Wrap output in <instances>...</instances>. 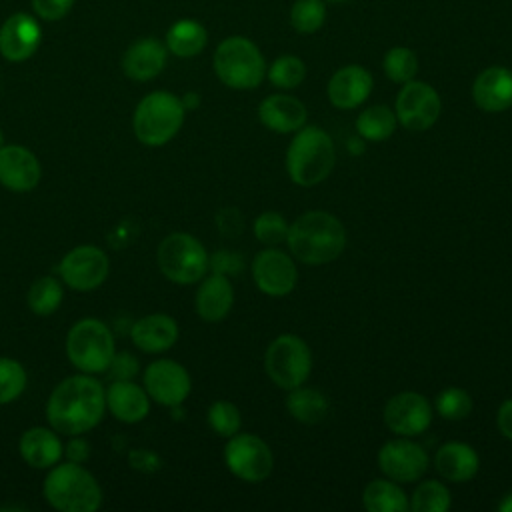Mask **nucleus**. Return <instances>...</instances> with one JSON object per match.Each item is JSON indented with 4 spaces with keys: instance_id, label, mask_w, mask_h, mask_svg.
Instances as JSON below:
<instances>
[{
    "instance_id": "obj_1",
    "label": "nucleus",
    "mask_w": 512,
    "mask_h": 512,
    "mask_svg": "<svg viewBox=\"0 0 512 512\" xmlns=\"http://www.w3.org/2000/svg\"><path fill=\"white\" fill-rule=\"evenodd\" d=\"M104 410L106 398L102 384L82 372L56 384L46 404V418L58 434L78 436L92 430L102 420Z\"/></svg>"
},
{
    "instance_id": "obj_2",
    "label": "nucleus",
    "mask_w": 512,
    "mask_h": 512,
    "mask_svg": "<svg viewBox=\"0 0 512 512\" xmlns=\"http://www.w3.org/2000/svg\"><path fill=\"white\" fill-rule=\"evenodd\" d=\"M286 244L290 254L304 264H328L344 252L346 228L334 214L310 210L290 224Z\"/></svg>"
},
{
    "instance_id": "obj_3",
    "label": "nucleus",
    "mask_w": 512,
    "mask_h": 512,
    "mask_svg": "<svg viewBox=\"0 0 512 512\" xmlns=\"http://www.w3.org/2000/svg\"><path fill=\"white\" fill-rule=\"evenodd\" d=\"M336 164L334 142L320 126H302L286 150V170L302 188L324 182Z\"/></svg>"
},
{
    "instance_id": "obj_4",
    "label": "nucleus",
    "mask_w": 512,
    "mask_h": 512,
    "mask_svg": "<svg viewBox=\"0 0 512 512\" xmlns=\"http://www.w3.org/2000/svg\"><path fill=\"white\" fill-rule=\"evenodd\" d=\"M42 494L60 512H94L102 504L96 478L78 462L54 464L44 478Z\"/></svg>"
},
{
    "instance_id": "obj_5",
    "label": "nucleus",
    "mask_w": 512,
    "mask_h": 512,
    "mask_svg": "<svg viewBox=\"0 0 512 512\" xmlns=\"http://www.w3.org/2000/svg\"><path fill=\"white\" fill-rule=\"evenodd\" d=\"M218 80L234 90H254L266 76V60L260 48L246 36L224 38L214 52Z\"/></svg>"
},
{
    "instance_id": "obj_6",
    "label": "nucleus",
    "mask_w": 512,
    "mask_h": 512,
    "mask_svg": "<svg viewBox=\"0 0 512 512\" xmlns=\"http://www.w3.org/2000/svg\"><path fill=\"white\" fill-rule=\"evenodd\" d=\"M184 114L186 108L176 94L166 90L150 92L138 102L134 110V134L146 146H164L182 128Z\"/></svg>"
},
{
    "instance_id": "obj_7",
    "label": "nucleus",
    "mask_w": 512,
    "mask_h": 512,
    "mask_svg": "<svg viewBox=\"0 0 512 512\" xmlns=\"http://www.w3.org/2000/svg\"><path fill=\"white\" fill-rule=\"evenodd\" d=\"M68 360L86 374L106 372L114 358V336L110 328L96 318L78 320L66 336Z\"/></svg>"
},
{
    "instance_id": "obj_8",
    "label": "nucleus",
    "mask_w": 512,
    "mask_h": 512,
    "mask_svg": "<svg viewBox=\"0 0 512 512\" xmlns=\"http://www.w3.org/2000/svg\"><path fill=\"white\" fill-rule=\"evenodd\" d=\"M160 272L176 284H194L210 268V256L202 242L186 232L168 234L156 252Z\"/></svg>"
},
{
    "instance_id": "obj_9",
    "label": "nucleus",
    "mask_w": 512,
    "mask_h": 512,
    "mask_svg": "<svg viewBox=\"0 0 512 512\" xmlns=\"http://www.w3.org/2000/svg\"><path fill=\"white\" fill-rule=\"evenodd\" d=\"M264 370L278 388H298L310 376L312 352L300 336L280 334L266 348Z\"/></svg>"
},
{
    "instance_id": "obj_10",
    "label": "nucleus",
    "mask_w": 512,
    "mask_h": 512,
    "mask_svg": "<svg viewBox=\"0 0 512 512\" xmlns=\"http://www.w3.org/2000/svg\"><path fill=\"white\" fill-rule=\"evenodd\" d=\"M226 468L244 482H262L270 476L274 456L270 446L256 434L238 432L228 438L224 448Z\"/></svg>"
},
{
    "instance_id": "obj_11",
    "label": "nucleus",
    "mask_w": 512,
    "mask_h": 512,
    "mask_svg": "<svg viewBox=\"0 0 512 512\" xmlns=\"http://www.w3.org/2000/svg\"><path fill=\"white\" fill-rule=\"evenodd\" d=\"M442 112V100L438 92L420 80H410L402 84L396 104H394V114L398 124H402L406 130L412 132H424L436 124Z\"/></svg>"
},
{
    "instance_id": "obj_12",
    "label": "nucleus",
    "mask_w": 512,
    "mask_h": 512,
    "mask_svg": "<svg viewBox=\"0 0 512 512\" xmlns=\"http://www.w3.org/2000/svg\"><path fill=\"white\" fill-rule=\"evenodd\" d=\"M144 390L148 392L150 400L158 402L160 406L176 408L188 398L192 380L180 362L160 358L148 364L144 370Z\"/></svg>"
},
{
    "instance_id": "obj_13",
    "label": "nucleus",
    "mask_w": 512,
    "mask_h": 512,
    "mask_svg": "<svg viewBox=\"0 0 512 512\" xmlns=\"http://www.w3.org/2000/svg\"><path fill=\"white\" fill-rule=\"evenodd\" d=\"M108 256L96 246H76L60 262V276L64 284L76 292H90L98 288L108 276Z\"/></svg>"
},
{
    "instance_id": "obj_14",
    "label": "nucleus",
    "mask_w": 512,
    "mask_h": 512,
    "mask_svg": "<svg viewBox=\"0 0 512 512\" xmlns=\"http://www.w3.org/2000/svg\"><path fill=\"white\" fill-rule=\"evenodd\" d=\"M378 466L390 480L398 484L416 482L428 470V454L418 442L400 436L382 444L378 450Z\"/></svg>"
},
{
    "instance_id": "obj_15",
    "label": "nucleus",
    "mask_w": 512,
    "mask_h": 512,
    "mask_svg": "<svg viewBox=\"0 0 512 512\" xmlns=\"http://www.w3.org/2000/svg\"><path fill=\"white\" fill-rule=\"evenodd\" d=\"M252 278L260 292L268 296H286L296 288L298 270L294 258L276 246L260 250L252 260Z\"/></svg>"
},
{
    "instance_id": "obj_16",
    "label": "nucleus",
    "mask_w": 512,
    "mask_h": 512,
    "mask_svg": "<svg viewBox=\"0 0 512 512\" xmlns=\"http://www.w3.org/2000/svg\"><path fill=\"white\" fill-rule=\"evenodd\" d=\"M384 424L398 436H418L432 424V406L418 392H400L386 402Z\"/></svg>"
},
{
    "instance_id": "obj_17",
    "label": "nucleus",
    "mask_w": 512,
    "mask_h": 512,
    "mask_svg": "<svg viewBox=\"0 0 512 512\" xmlns=\"http://www.w3.org/2000/svg\"><path fill=\"white\" fill-rule=\"evenodd\" d=\"M42 40L38 20L26 12H16L0 26V54L8 62H24L34 56Z\"/></svg>"
},
{
    "instance_id": "obj_18",
    "label": "nucleus",
    "mask_w": 512,
    "mask_h": 512,
    "mask_svg": "<svg viewBox=\"0 0 512 512\" xmlns=\"http://www.w3.org/2000/svg\"><path fill=\"white\" fill-rule=\"evenodd\" d=\"M374 88L372 74L360 64H348L338 68L328 80L326 94L334 108L352 110L364 104Z\"/></svg>"
},
{
    "instance_id": "obj_19",
    "label": "nucleus",
    "mask_w": 512,
    "mask_h": 512,
    "mask_svg": "<svg viewBox=\"0 0 512 512\" xmlns=\"http://www.w3.org/2000/svg\"><path fill=\"white\" fill-rule=\"evenodd\" d=\"M40 162L20 144L0 148V184L12 192H28L40 182Z\"/></svg>"
},
{
    "instance_id": "obj_20",
    "label": "nucleus",
    "mask_w": 512,
    "mask_h": 512,
    "mask_svg": "<svg viewBox=\"0 0 512 512\" xmlns=\"http://www.w3.org/2000/svg\"><path fill=\"white\" fill-rule=\"evenodd\" d=\"M472 100L484 112H504L512 106V70L504 66L484 68L472 82Z\"/></svg>"
},
{
    "instance_id": "obj_21",
    "label": "nucleus",
    "mask_w": 512,
    "mask_h": 512,
    "mask_svg": "<svg viewBox=\"0 0 512 512\" xmlns=\"http://www.w3.org/2000/svg\"><path fill=\"white\" fill-rule=\"evenodd\" d=\"M306 106L290 94H270L258 104V120L276 134H294L306 124Z\"/></svg>"
},
{
    "instance_id": "obj_22",
    "label": "nucleus",
    "mask_w": 512,
    "mask_h": 512,
    "mask_svg": "<svg viewBox=\"0 0 512 512\" xmlns=\"http://www.w3.org/2000/svg\"><path fill=\"white\" fill-rule=\"evenodd\" d=\"M168 58V48L158 38H140L122 56V70L130 80L146 82L156 78Z\"/></svg>"
},
{
    "instance_id": "obj_23",
    "label": "nucleus",
    "mask_w": 512,
    "mask_h": 512,
    "mask_svg": "<svg viewBox=\"0 0 512 512\" xmlns=\"http://www.w3.org/2000/svg\"><path fill=\"white\" fill-rule=\"evenodd\" d=\"M106 408L110 414L126 424H134L146 418L150 410L148 392L132 380H114L106 390Z\"/></svg>"
},
{
    "instance_id": "obj_24",
    "label": "nucleus",
    "mask_w": 512,
    "mask_h": 512,
    "mask_svg": "<svg viewBox=\"0 0 512 512\" xmlns=\"http://www.w3.org/2000/svg\"><path fill=\"white\" fill-rule=\"evenodd\" d=\"M130 338L136 348L148 354H160L172 348L178 340V324L172 316L156 312L142 316L134 322L130 330Z\"/></svg>"
},
{
    "instance_id": "obj_25",
    "label": "nucleus",
    "mask_w": 512,
    "mask_h": 512,
    "mask_svg": "<svg viewBox=\"0 0 512 512\" xmlns=\"http://www.w3.org/2000/svg\"><path fill=\"white\" fill-rule=\"evenodd\" d=\"M436 472L448 482H468L480 468L478 452L466 442H446L434 454Z\"/></svg>"
},
{
    "instance_id": "obj_26",
    "label": "nucleus",
    "mask_w": 512,
    "mask_h": 512,
    "mask_svg": "<svg viewBox=\"0 0 512 512\" xmlns=\"http://www.w3.org/2000/svg\"><path fill=\"white\" fill-rule=\"evenodd\" d=\"M194 304L198 316L204 322L224 320L234 304V290L228 276L212 272L208 278H204L200 288L196 290Z\"/></svg>"
},
{
    "instance_id": "obj_27",
    "label": "nucleus",
    "mask_w": 512,
    "mask_h": 512,
    "mask_svg": "<svg viewBox=\"0 0 512 512\" xmlns=\"http://www.w3.org/2000/svg\"><path fill=\"white\" fill-rule=\"evenodd\" d=\"M20 456L24 462L32 468H52L54 464L60 462L64 454V446L58 438V432L54 428H44V426H34L28 428L20 436Z\"/></svg>"
},
{
    "instance_id": "obj_28",
    "label": "nucleus",
    "mask_w": 512,
    "mask_h": 512,
    "mask_svg": "<svg viewBox=\"0 0 512 512\" xmlns=\"http://www.w3.org/2000/svg\"><path fill=\"white\" fill-rule=\"evenodd\" d=\"M208 42L206 28L192 18L176 20L166 32V48L178 58L198 56Z\"/></svg>"
},
{
    "instance_id": "obj_29",
    "label": "nucleus",
    "mask_w": 512,
    "mask_h": 512,
    "mask_svg": "<svg viewBox=\"0 0 512 512\" xmlns=\"http://www.w3.org/2000/svg\"><path fill=\"white\" fill-rule=\"evenodd\" d=\"M286 396V408L290 416L302 424H318L328 416L330 402L316 388H292Z\"/></svg>"
},
{
    "instance_id": "obj_30",
    "label": "nucleus",
    "mask_w": 512,
    "mask_h": 512,
    "mask_svg": "<svg viewBox=\"0 0 512 512\" xmlns=\"http://www.w3.org/2000/svg\"><path fill=\"white\" fill-rule=\"evenodd\" d=\"M362 504L368 512H406L408 498L394 480H372L362 492Z\"/></svg>"
},
{
    "instance_id": "obj_31",
    "label": "nucleus",
    "mask_w": 512,
    "mask_h": 512,
    "mask_svg": "<svg viewBox=\"0 0 512 512\" xmlns=\"http://www.w3.org/2000/svg\"><path fill=\"white\" fill-rule=\"evenodd\" d=\"M396 114L386 104H374L364 108L356 118V130L360 138L370 142H382L388 140L396 130Z\"/></svg>"
},
{
    "instance_id": "obj_32",
    "label": "nucleus",
    "mask_w": 512,
    "mask_h": 512,
    "mask_svg": "<svg viewBox=\"0 0 512 512\" xmlns=\"http://www.w3.org/2000/svg\"><path fill=\"white\" fill-rule=\"evenodd\" d=\"M64 298V288L54 276H42L28 288V308L38 316H48L58 310Z\"/></svg>"
},
{
    "instance_id": "obj_33",
    "label": "nucleus",
    "mask_w": 512,
    "mask_h": 512,
    "mask_svg": "<svg viewBox=\"0 0 512 512\" xmlns=\"http://www.w3.org/2000/svg\"><path fill=\"white\" fill-rule=\"evenodd\" d=\"M452 504L448 488L438 480H424L416 486L410 508L414 512H448Z\"/></svg>"
},
{
    "instance_id": "obj_34",
    "label": "nucleus",
    "mask_w": 512,
    "mask_h": 512,
    "mask_svg": "<svg viewBox=\"0 0 512 512\" xmlns=\"http://www.w3.org/2000/svg\"><path fill=\"white\" fill-rule=\"evenodd\" d=\"M382 68L388 80L396 84H406L418 74V56L406 46H394L384 54Z\"/></svg>"
},
{
    "instance_id": "obj_35",
    "label": "nucleus",
    "mask_w": 512,
    "mask_h": 512,
    "mask_svg": "<svg viewBox=\"0 0 512 512\" xmlns=\"http://www.w3.org/2000/svg\"><path fill=\"white\" fill-rule=\"evenodd\" d=\"M266 76L276 88L292 90L300 86L302 80L306 78V64L302 62V58L294 54H284V56H278L270 64V68H266Z\"/></svg>"
},
{
    "instance_id": "obj_36",
    "label": "nucleus",
    "mask_w": 512,
    "mask_h": 512,
    "mask_svg": "<svg viewBox=\"0 0 512 512\" xmlns=\"http://www.w3.org/2000/svg\"><path fill=\"white\" fill-rule=\"evenodd\" d=\"M326 22V0H296L290 8V24L300 34H314Z\"/></svg>"
},
{
    "instance_id": "obj_37",
    "label": "nucleus",
    "mask_w": 512,
    "mask_h": 512,
    "mask_svg": "<svg viewBox=\"0 0 512 512\" xmlns=\"http://www.w3.org/2000/svg\"><path fill=\"white\" fill-rule=\"evenodd\" d=\"M208 424L210 428L222 436V438H230L234 434L240 432L242 426V416L240 410L228 402V400H216L210 404L208 408Z\"/></svg>"
},
{
    "instance_id": "obj_38",
    "label": "nucleus",
    "mask_w": 512,
    "mask_h": 512,
    "mask_svg": "<svg viewBox=\"0 0 512 512\" xmlns=\"http://www.w3.org/2000/svg\"><path fill=\"white\" fill-rule=\"evenodd\" d=\"M26 370L12 358H0V406L14 402L26 388Z\"/></svg>"
},
{
    "instance_id": "obj_39",
    "label": "nucleus",
    "mask_w": 512,
    "mask_h": 512,
    "mask_svg": "<svg viewBox=\"0 0 512 512\" xmlns=\"http://www.w3.org/2000/svg\"><path fill=\"white\" fill-rule=\"evenodd\" d=\"M436 410L444 420H464L472 412V398L464 388L450 386L436 396Z\"/></svg>"
},
{
    "instance_id": "obj_40",
    "label": "nucleus",
    "mask_w": 512,
    "mask_h": 512,
    "mask_svg": "<svg viewBox=\"0 0 512 512\" xmlns=\"http://www.w3.org/2000/svg\"><path fill=\"white\" fill-rule=\"evenodd\" d=\"M288 228H290V224L286 222V218L274 210L262 212L254 220V236L264 246H278V244L286 242Z\"/></svg>"
},
{
    "instance_id": "obj_41",
    "label": "nucleus",
    "mask_w": 512,
    "mask_h": 512,
    "mask_svg": "<svg viewBox=\"0 0 512 512\" xmlns=\"http://www.w3.org/2000/svg\"><path fill=\"white\" fill-rule=\"evenodd\" d=\"M210 268L216 274H224V276H236L242 272L244 268V260L238 252L232 250H218L210 256Z\"/></svg>"
},
{
    "instance_id": "obj_42",
    "label": "nucleus",
    "mask_w": 512,
    "mask_h": 512,
    "mask_svg": "<svg viewBox=\"0 0 512 512\" xmlns=\"http://www.w3.org/2000/svg\"><path fill=\"white\" fill-rule=\"evenodd\" d=\"M76 0H32V10L38 18L56 22L62 20L74 6Z\"/></svg>"
},
{
    "instance_id": "obj_43",
    "label": "nucleus",
    "mask_w": 512,
    "mask_h": 512,
    "mask_svg": "<svg viewBox=\"0 0 512 512\" xmlns=\"http://www.w3.org/2000/svg\"><path fill=\"white\" fill-rule=\"evenodd\" d=\"M114 380H130L138 372V360L130 354H114L110 366L106 368Z\"/></svg>"
},
{
    "instance_id": "obj_44",
    "label": "nucleus",
    "mask_w": 512,
    "mask_h": 512,
    "mask_svg": "<svg viewBox=\"0 0 512 512\" xmlns=\"http://www.w3.org/2000/svg\"><path fill=\"white\" fill-rule=\"evenodd\" d=\"M496 424L504 438L512 440V398L504 400L496 412Z\"/></svg>"
},
{
    "instance_id": "obj_45",
    "label": "nucleus",
    "mask_w": 512,
    "mask_h": 512,
    "mask_svg": "<svg viewBox=\"0 0 512 512\" xmlns=\"http://www.w3.org/2000/svg\"><path fill=\"white\" fill-rule=\"evenodd\" d=\"M64 452H66V456H68V460H70V462H78V464H82V462L88 458L90 448H88V442H86V440H82V438H80V434H78V436H72V440L68 442V446L64 448Z\"/></svg>"
},
{
    "instance_id": "obj_46",
    "label": "nucleus",
    "mask_w": 512,
    "mask_h": 512,
    "mask_svg": "<svg viewBox=\"0 0 512 512\" xmlns=\"http://www.w3.org/2000/svg\"><path fill=\"white\" fill-rule=\"evenodd\" d=\"M182 100V104H184V108L188 110V108H196L198 104H200V96L196 94V92H188V94H184V98H180Z\"/></svg>"
},
{
    "instance_id": "obj_47",
    "label": "nucleus",
    "mask_w": 512,
    "mask_h": 512,
    "mask_svg": "<svg viewBox=\"0 0 512 512\" xmlns=\"http://www.w3.org/2000/svg\"><path fill=\"white\" fill-rule=\"evenodd\" d=\"M498 510H500V512H512V490L506 492V494L500 498Z\"/></svg>"
},
{
    "instance_id": "obj_48",
    "label": "nucleus",
    "mask_w": 512,
    "mask_h": 512,
    "mask_svg": "<svg viewBox=\"0 0 512 512\" xmlns=\"http://www.w3.org/2000/svg\"><path fill=\"white\" fill-rule=\"evenodd\" d=\"M4 146V134H2V128H0V148Z\"/></svg>"
},
{
    "instance_id": "obj_49",
    "label": "nucleus",
    "mask_w": 512,
    "mask_h": 512,
    "mask_svg": "<svg viewBox=\"0 0 512 512\" xmlns=\"http://www.w3.org/2000/svg\"><path fill=\"white\" fill-rule=\"evenodd\" d=\"M328 2H346V0H328Z\"/></svg>"
}]
</instances>
